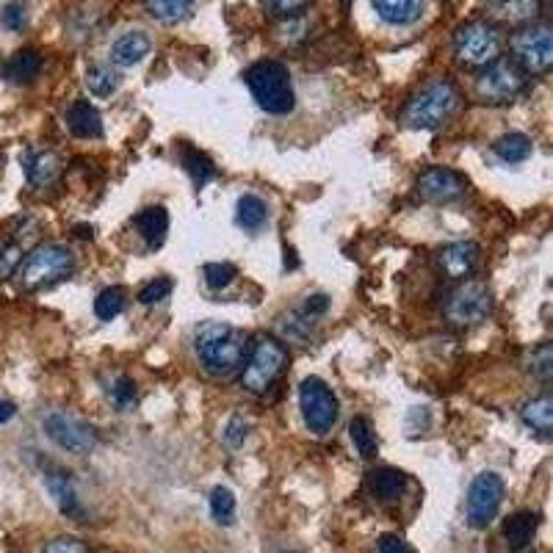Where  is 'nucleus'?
Segmentation results:
<instances>
[{
    "label": "nucleus",
    "instance_id": "1",
    "mask_svg": "<svg viewBox=\"0 0 553 553\" xmlns=\"http://www.w3.org/2000/svg\"><path fill=\"white\" fill-rule=\"evenodd\" d=\"M247 335L224 321H202L194 332V352L213 377L236 374L247 357Z\"/></svg>",
    "mask_w": 553,
    "mask_h": 553
},
{
    "label": "nucleus",
    "instance_id": "2",
    "mask_svg": "<svg viewBox=\"0 0 553 553\" xmlns=\"http://www.w3.org/2000/svg\"><path fill=\"white\" fill-rule=\"evenodd\" d=\"M459 106L457 86L446 78H437L421 86V92L407 100L401 111V122L412 130H435L446 122Z\"/></svg>",
    "mask_w": 553,
    "mask_h": 553
},
{
    "label": "nucleus",
    "instance_id": "3",
    "mask_svg": "<svg viewBox=\"0 0 553 553\" xmlns=\"http://www.w3.org/2000/svg\"><path fill=\"white\" fill-rule=\"evenodd\" d=\"M249 92L255 97L266 114H274V117H283V114H291L296 106L294 95V83H291V72L280 61H258L252 64L244 75Z\"/></svg>",
    "mask_w": 553,
    "mask_h": 553
},
{
    "label": "nucleus",
    "instance_id": "4",
    "mask_svg": "<svg viewBox=\"0 0 553 553\" xmlns=\"http://www.w3.org/2000/svg\"><path fill=\"white\" fill-rule=\"evenodd\" d=\"M72 271H75V258L70 249L61 244H42L20 263V285L25 291L48 288L67 280Z\"/></svg>",
    "mask_w": 553,
    "mask_h": 553
},
{
    "label": "nucleus",
    "instance_id": "5",
    "mask_svg": "<svg viewBox=\"0 0 553 553\" xmlns=\"http://www.w3.org/2000/svg\"><path fill=\"white\" fill-rule=\"evenodd\" d=\"M501 31L490 20H471L454 34V56L462 67H487L501 56Z\"/></svg>",
    "mask_w": 553,
    "mask_h": 553
},
{
    "label": "nucleus",
    "instance_id": "6",
    "mask_svg": "<svg viewBox=\"0 0 553 553\" xmlns=\"http://www.w3.org/2000/svg\"><path fill=\"white\" fill-rule=\"evenodd\" d=\"M515 64L526 75H545L553 64V34L548 23H523L509 39Z\"/></svg>",
    "mask_w": 553,
    "mask_h": 553
},
{
    "label": "nucleus",
    "instance_id": "7",
    "mask_svg": "<svg viewBox=\"0 0 553 553\" xmlns=\"http://www.w3.org/2000/svg\"><path fill=\"white\" fill-rule=\"evenodd\" d=\"M288 352L277 338H266L260 335L258 341L249 349V360L244 363V374H241V385L249 393H266L274 385V379L283 374Z\"/></svg>",
    "mask_w": 553,
    "mask_h": 553
},
{
    "label": "nucleus",
    "instance_id": "8",
    "mask_svg": "<svg viewBox=\"0 0 553 553\" xmlns=\"http://www.w3.org/2000/svg\"><path fill=\"white\" fill-rule=\"evenodd\" d=\"M299 410L305 418V426L313 435H330L332 426L338 424L341 415V404L332 388L318 377H307L299 385Z\"/></svg>",
    "mask_w": 553,
    "mask_h": 553
},
{
    "label": "nucleus",
    "instance_id": "9",
    "mask_svg": "<svg viewBox=\"0 0 553 553\" xmlns=\"http://www.w3.org/2000/svg\"><path fill=\"white\" fill-rule=\"evenodd\" d=\"M443 313L454 327H476L493 313V294L482 280H462L446 296Z\"/></svg>",
    "mask_w": 553,
    "mask_h": 553
},
{
    "label": "nucleus",
    "instance_id": "10",
    "mask_svg": "<svg viewBox=\"0 0 553 553\" xmlns=\"http://www.w3.org/2000/svg\"><path fill=\"white\" fill-rule=\"evenodd\" d=\"M526 81H529V75L520 70L515 61L495 59L479 72L476 95L484 103H490V106H506L526 89Z\"/></svg>",
    "mask_w": 553,
    "mask_h": 553
},
{
    "label": "nucleus",
    "instance_id": "11",
    "mask_svg": "<svg viewBox=\"0 0 553 553\" xmlns=\"http://www.w3.org/2000/svg\"><path fill=\"white\" fill-rule=\"evenodd\" d=\"M42 429H45V435L61 448V451H70V454H89V451H95L97 446V435L95 429L89 424H83L78 421L75 415H67V412H48L45 415V421H42Z\"/></svg>",
    "mask_w": 553,
    "mask_h": 553
},
{
    "label": "nucleus",
    "instance_id": "12",
    "mask_svg": "<svg viewBox=\"0 0 553 553\" xmlns=\"http://www.w3.org/2000/svg\"><path fill=\"white\" fill-rule=\"evenodd\" d=\"M504 501V479L493 471L479 473L468 490V523L473 529H487Z\"/></svg>",
    "mask_w": 553,
    "mask_h": 553
},
{
    "label": "nucleus",
    "instance_id": "13",
    "mask_svg": "<svg viewBox=\"0 0 553 553\" xmlns=\"http://www.w3.org/2000/svg\"><path fill=\"white\" fill-rule=\"evenodd\" d=\"M465 191H468V180L446 166H429L424 175L418 177V197L426 202H437V205L454 202L465 197Z\"/></svg>",
    "mask_w": 553,
    "mask_h": 553
},
{
    "label": "nucleus",
    "instance_id": "14",
    "mask_svg": "<svg viewBox=\"0 0 553 553\" xmlns=\"http://www.w3.org/2000/svg\"><path fill=\"white\" fill-rule=\"evenodd\" d=\"M437 260H440V269L446 271V277L465 280L479 266V247L473 241H457V244H448V247L440 249Z\"/></svg>",
    "mask_w": 553,
    "mask_h": 553
},
{
    "label": "nucleus",
    "instance_id": "15",
    "mask_svg": "<svg viewBox=\"0 0 553 553\" xmlns=\"http://www.w3.org/2000/svg\"><path fill=\"white\" fill-rule=\"evenodd\" d=\"M67 128L78 136V139H100L103 136V117L89 100H75L67 108Z\"/></svg>",
    "mask_w": 553,
    "mask_h": 553
},
{
    "label": "nucleus",
    "instance_id": "16",
    "mask_svg": "<svg viewBox=\"0 0 553 553\" xmlns=\"http://www.w3.org/2000/svg\"><path fill=\"white\" fill-rule=\"evenodd\" d=\"M371 6L382 23L412 25L424 17L426 0H371Z\"/></svg>",
    "mask_w": 553,
    "mask_h": 553
},
{
    "label": "nucleus",
    "instance_id": "17",
    "mask_svg": "<svg viewBox=\"0 0 553 553\" xmlns=\"http://www.w3.org/2000/svg\"><path fill=\"white\" fill-rule=\"evenodd\" d=\"M537 529H540V515L531 512V509H523V512H515L512 518H506L504 540L506 545H509V551H523V548H529Z\"/></svg>",
    "mask_w": 553,
    "mask_h": 553
},
{
    "label": "nucleus",
    "instance_id": "18",
    "mask_svg": "<svg viewBox=\"0 0 553 553\" xmlns=\"http://www.w3.org/2000/svg\"><path fill=\"white\" fill-rule=\"evenodd\" d=\"M365 484H368V493L374 495L377 501L390 504V501H399L401 495H404V490H407V476L396 471V468H377V471L368 473Z\"/></svg>",
    "mask_w": 553,
    "mask_h": 553
},
{
    "label": "nucleus",
    "instance_id": "19",
    "mask_svg": "<svg viewBox=\"0 0 553 553\" xmlns=\"http://www.w3.org/2000/svg\"><path fill=\"white\" fill-rule=\"evenodd\" d=\"M133 224H136L139 236L144 238L147 249H158L166 241V233H169V213L161 205L144 208L142 213H136Z\"/></svg>",
    "mask_w": 553,
    "mask_h": 553
},
{
    "label": "nucleus",
    "instance_id": "20",
    "mask_svg": "<svg viewBox=\"0 0 553 553\" xmlns=\"http://www.w3.org/2000/svg\"><path fill=\"white\" fill-rule=\"evenodd\" d=\"M147 53H150V39L142 31H128L111 45V61L117 67H133V64L144 61Z\"/></svg>",
    "mask_w": 553,
    "mask_h": 553
},
{
    "label": "nucleus",
    "instance_id": "21",
    "mask_svg": "<svg viewBox=\"0 0 553 553\" xmlns=\"http://www.w3.org/2000/svg\"><path fill=\"white\" fill-rule=\"evenodd\" d=\"M520 421L529 426L531 432H537L542 437H551L553 432V399L545 393V396H537L523 404L520 410Z\"/></svg>",
    "mask_w": 553,
    "mask_h": 553
},
{
    "label": "nucleus",
    "instance_id": "22",
    "mask_svg": "<svg viewBox=\"0 0 553 553\" xmlns=\"http://www.w3.org/2000/svg\"><path fill=\"white\" fill-rule=\"evenodd\" d=\"M45 484H48V493L53 495V501L64 515H81V501H78V493H75L67 473L48 471L45 473Z\"/></svg>",
    "mask_w": 553,
    "mask_h": 553
},
{
    "label": "nucleus",
    "instance_id": "23",
    "mask_svg": "<svg viewBox=\"0 0 553 553\" xmlns=\"http://www.w3.org/2000/svg\"><path fill=\"white\" fill-rule=\"evenodd\" d=\"M531 139L526 133H504L493 142V155L504 164H523L531 158Z\"/></svg>",
    "mask_w": 553,
    "mask_h": 553
},
{
    "label": "nucleus",
    "instance_id": "24",
    "mask_svg": "<svg viewBox=\"0 0 553 553\" xmlns=\"http://www.w3.org/2000/svg\"><path fill=\"white\" fill-rule=\"evenodd\" d=\"M487 9L495 20L509 23H529L540 12V0H487Z\"/></svg>",
    "mask_w": 553,
    "mask_h": 553
},
{
    "label": "nucleus",
    "instance_id": "25",
    "mask_svg": "<svg viewBox=\"0 0 553 553\" xmlns=\"http://www.w3.org/2000/svg\"><path fill=\"white\" fill-rule=\"evenodd\" d=\"M61 172V161L53 153H34L25 158V177L31 186H50Z\"/></svg>",
    "mask_w": 553,
    "mask_h": 553
},
{
    "label": "nucleus",
    "instance_id": "26",
    "mask_svg": "<svg viewBox=\"0 0 553 553\" xmlns=\"http://www.w3.org/2000/svg\"><path fill=\"white\" fill-rule=\"evenodd\" d=\"M144 12L166 25L183 23L194 12V0H144Z\"/></svg>",
    "mask_w": 553,
    "mask_h": 553
},
{
    "label": "nucleus",
    "instance_id": "27",
    "mask_svg": "<svg viewBox=\"0 0 553 553\" xmlns=\"http://www.w3.org/2000/svg\"><path fill=\"white\" fill-rule=\"evenodd\" d=\"M42 70V56L36 53V50H20V53H14L9 64L3 67L6 72V78L14 83H31Z\"/></svg>",
    "mask_w": 553,
    "mask_h": 553
},
{
    "label": "nucleus",
    "instance_id": "28",
    "mask_svg": "<svg viewBox=\"0 0 553 553\" xmlns=\"http://www.w3.org/2000/svg\"><path fill=\"white\" fill-rule=\"evenodd\" d=\"M86 89L95 97H111L119 89V72L111 70V64H92L86 70Z\"/></svg>",
    "mask_w": 553,
    "mask_h": 553
},
{
    "label": "nucleus",
    "instance_id": "29",
    "mask_svg": "<svg viewBox=\"0 0 553 553\" xmlns=\"http://www.w3.org/2000/svg\"><path fill=\"white\" fill-rule=\"evenodd\" d=\"M266 219H269V208H266V202L260 200V197H255V194H244V197L238 200L236 222L241 224L244 230L255 233V230H260V227L266 224Z\"/></svg>",
    "mask_w": 553,
    "mask_h": 553
},
{
    "label": "nucleus",
    "instance_id": "30",
    "mask_svg": "<svg viewBox=\"0 0 553 553\" xmlns=\"http://www.w3.org/2000/svg\"><path fill=\"white\" fill-rule=\"evenodd\" d=\"M349 437H352L354 448H357V454L363 459H374L379 451V440L377 432H374V426L368 418L363 415H357L352 418V424H349Z\"/></svg>",
    "mask_w": 553,
    "mask_h": 553
},
{
    "label": "nucleus",
    "instance_id": "31",
    "mask_svg": "<svg viewBox=\"0 0 553 553\" xmlns=\"http://www.w3.org/2000/svg\"><path fill=\"white\" fill-rule=\"evenodd\" d=\"M180 161H183V166H186V172L191 175V180H194V186H197V189H202L208 180L216 177V166H213L211 158H208L205 153H200V150H194V147H186L183 155H180Z\"/></svg>",
    "mask_w": 553,
    "mask_h": 553
},
{
    "label": "nucleus",
    "instance_id": "32",
    "mask_svg": "<svg viewBox=\"0 0 553 553\" xmlns=\"http://www.w3.org/2000/svg\"><path fill=\"white\" fill-rule=\"evenodd\" d=\"M125 305H128V296H125L122 288H117V285L114 288H103L95 299V316L100 321H111V318H117L125 310Z\"/></svg>",
    "mask_w": 553,
    "mask_h": 553
},
{
    "label": "nucleus",
    "instance_id": "33",
    "mask_svg": "<svg viewBox=\"0 0 553 553\" xmlns=\"http://www.w3.org/2000/svg\"><path fill=\"white\" fill-rule=\"evenodd\" d=\"M211 515L219 526H233L236 520V495L230 487H213Z\"/></svg>",
    "mask_w": 553,
    "mask_h": 553
},
{
    "label": "nucleus",
    "instance_id": "34",
    "mask_svg": "<svg viewBox=\"0 0 553 553\" xmlns=\"http://www.w3.org/2000/svg\"><path fill=\"white\" fill-rule=\"evenodd\" d=\"M526 368H529L531 377L548 382L553 377V346L551 343H540L526 354Z\"/></svg>",
    "mask_w": 553,
    "mask_h": 553
},
{
    "label": "nucleus",
    "instance_id": "35",
    "mask_svg": "<svg viewBox=\"0 0 553 553\" xmlns=\"http://www.w3.org/2000/svg\"><path fill=\"white\" fill-rule=\"evenodd\" d=\"M310 327H313V318L305 313H288L277 321V330L283 332V338L294 343L310 341Z\"/></svg>",
    "mask_w": 553,
    "mask_h": 553
},
{
    "label": "nucleus",
    "instance_id": "36",
    "mask_svg": "<svg viewBox=\"0 0 553 553\" xmlns=\"http://www.w3.org/2000/svg\"><path fill=\"white\" fill-rule=\"evenodd\" d=\"M108 399L119 412H128L136 407V382L130 377H117L108 385Z\"/></svg>",
    "mask_w": 553,
    "mask_h": 553
},
{
    "label": "nucleus",
    "instance_id": "37",
    "mask_svg": "<svg viewBox=\"0 0 553 553\" xmlns=\"http://www.w3.org/2000/svg\"><path fill=\"white\" fill-rule=\"evenodd\" d=\"M202 277H205V285L211 291H222V288H227V285L236 280L238 269L233 263H205Z\"/></svg>",
    "mask_w": 553,
    "mask_h": 553
},
{
    "label": "nucleus",
    "instance_id": "38",
    "mask_svg": "<svg viewBox=\"0 0 553 553\" xmlns=\"http://www.w3.org/2000/svg\"><path fill=\"white\" fill-rule=\"evenodd\" d=\"M20 263H23V247L20 244H9V247L0 249V283L14 277Z\"/></svg>",
    "mask_w": 553,
    "mask_h": 553
},
{
    "label": "nucleus",
    "instance_id": "39",
    "mask_svg": "<svg viewBox=\"0 0 553 553\" xmlns=\"http://www.w3.org/2000/svg\"><path fill=\"white\" fill-rule=\"evenodd\" d=\"M310 3L313 0H263L266 12L274 17H296V14L305 12Z\"/></svg>",
    "mask_w": 553,
    "mask_h": 553
},
{
    "label": "nucleus",
    "instance_id": "40",
    "mask_svg": "<svg viewBox=\"0 0 553 553\" xmlns=\"http://www.w3.org/2000/svg\"><path fill=\"white\" fill-rule=\"evenodd\" d=\"M169 294H172V280L158 277V280L144 285L142 291H139V302H142V305H158V302H164Z\"/></svg>",
    "mask_w": 553,
    "mask_h": 553
},
{
    "label": "nucleus",
    "instance_id": "41",
    "mask_svg": "<svg viewBox=\"0 0 553 553\" xmlns=\"http://www.w3.org/2000/svg\"><path fill=\"white\" fill-rule=\"evenodd\" d=\"M0 20H3L6 28H12V31H23L25 25H28V6L20 3V0H14V3H9V6L3 9Z\"/></svg>",
    "mask_w": 553,
    "mask_h": 553
},
{
    "label": "nucleus",
    "instance_id": "42",
    "mask_svg": "<svg viewBox=\"0 0 553 553\" xmlns=\"http://www.w3.org/2000/svg\"><path fill=\"white\" fill-rule=\"evenodd\" d=\"M247 421L241 418V415H233L230 421H227V426H224V443L230 448H238L244 446V440H247Z\"/></svg>",
    "mask_w": 553,
    "mask_h": 553
},
{
    "label": "nucleus",
    "instance_id": "43",
    "mask_svg": "<svg viewBox=\"0 0 553 553\" xmlns=\"http://www.w3.org/2000/svg\"><path fill=\"white\" fill-rule=\"evenodd\" d=\"M45 553H89V548L75 537H59L45 545Z\"/></svg>",
    "mask_w": 553,
    "mask_h": 553
},
{
    "label": "nucleus",
    "instance_id": "44",
    "mask_svg": "<svg viewBox=\"0 0 553 553\" xmlns=\"http://www.w3.org/2000/svg\"><path fill=\"white\" fill-rule=\"evenodd\" d=\"M377 553H415L407 545V542L401 540L399 534H382L377 540Z\"/></svg>",
    "mask_w": 553,
    "mask_h": 553
},
{
    "label": "nucleus",
    "instance_id": "45",
    "mask_svg": "<svg viewBox=\"0 0 553 553\" xmlns=\"http://www.w3.org/2000/svg\"><path fill=\"white\" fill-rule=\"evenodd\" d=\"M327 307H330V299H327V296L313 294V296H307L305 310H302V313L310 318H316V316H321V313H327Z\"/></svg>",
    "mask_w": 553,
    "mask_h": 553
},
{
    "label": "nucleus",
    "instance_id": "46",
    "mask_svg": "<svg viewBox=\"0 0 553 553\" xmlns=\"http://www.w3.org/2000/svg\"><path fill=\"white\" fill-rule=\"evenodd\" d=\"M14 415H17V407H14L12 401L0 399V424H9Z\"/></svg>",
    "mask_w": 553,
    "mask_h": 553
}]
</instances>
